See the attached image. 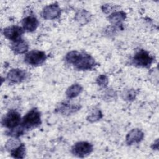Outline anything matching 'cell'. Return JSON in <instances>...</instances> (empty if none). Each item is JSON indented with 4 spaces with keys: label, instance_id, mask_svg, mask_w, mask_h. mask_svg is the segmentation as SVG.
Here are the masks:
<instances>
[{
    "label": "cell",
    "instance_id": "15",
    "mask_svg": "<svg viewBox=\"0 0 159 159\" xmlns=\"http://www.w3.org/2000/svg\"><path fill=\"white\" fill-rule=\"evenodd\" d=\"M83 88L79 84H73L70 86L66 91V95L68 98H73L78 96L82 91Z\"/></svg>",
    "mask_w": 159,
    "mask_h": 159
},
{
    "label": "cell",
    "instance_id": "1",
    "mask_svg": "<svg viewBox=\"0 0 159 159\" xmlns=\"http://www.w3.org/2000/svg\"><path fill=\"white\" fill-rule=\"evenodd\" d=\"M65 60L78 70H91L96 65L94 59L90 55L75 50L66 55Z\"/></svg>",
    "mask_w": 159,
    "mask_h": 159
},
{
    "label": "cell",
    "instance_id": "14",
    "mask_svg": "<svg viewBox=\"0 0 159 159\" xmlns=\"http://www.w3.org/2000/svg\"><path fill=\"white\" fill-rule=\"evenodd\" d=\"M126 17V14L123 11H117L114 12L110 14L107 19L112 24L119 25Z\"/></svg>",
    "mask_w": 159,
    "mask_h": 159
},
{
    "label": "cell",
    "instance_id": "22",
    "mask_svg": "<svg viewBox=\"0 0 159 159\" xmlns=\"http://www.w3.org/2000/svg\"><path fill=\"white\" fill-rule=\"evenodd\" d=\"M135 96H136V93H135V91L134 89H130V90L127 91L124 94L125 99H126L127 100H129V101L134 100L135 99Z\"/></svg>",
    "mask_w": 159,
    "mask_h": 159
},
{
    "label": "cell",
    "instance_id": "19",
    "mask_svg": "<svg viewBox=\"0 0 159 159\" xmlns=\"http://www.w3.org/2000/svg\"><path fill=\"white\" fill-rule=\"evenodd\" d=\"M102 117V112L100 110L97 109L94 111L91 114H90L87 117V120L90 122H94L100 120Z\"/></svg>",
    "mask_w": 159,
    "mask_h": 159
},
{
    "label": "cell",
    "instance_id": "20",
    "mask_svg": "<svg viewBox=\"0 0 159 159\" xmlns=\"http://www.w3.org/2000/svg\"><path fill=\"white\" fill-rule=\"evenodd\" d=\"M24 130L25 129L21 125L20 127L17 126L14 129H11V130L8 132V135L14 137H18L24 134Z\"/></svg>",
    "mask_w": 159,
    "mask_h": 159
},
{
    "label": "cell",
    "instance_id": "9",
    "mask_svg": "<svg viewBox=\"0 0 159 159\" xmlns=\"http://www.w3.org/2000/svg\"><path fill=\"white\" fill-rule=\"evenodd\" d=\"M7 79L14 83H20L27 78L26 72L19 68H13L7 74Z\"/></svg>",
    "mask_w": 159,
    "mask_h": 159
},
{
    "label": "cell",
    "instance_id": "17",
    "mask_svg": "<svg viewBox=\"0 0 159 159\" xmlns=\"http://www.w3.org/2000/svg\"><path fill=\"white\" fill-rule=\"evenodd\" d=\"M10 152L11 156L14 158H23L25 154V147L24 143H21Z\"/></svg>",
    "mask_w": 159,
    "mask_h": 159
},
{
    "label": "cell",
    "instance_id": "12",
    "mask_svg": "<svg viewBox=\"0 0 159 159\" xmlns=\"http://www.w3.org/2000/svg\"><path fill=\"white\" fill-rule=\"evenodd\" d=\"M11 48L15 54H22L25 53L28 50L29 45L25 40L20 39L18 41L12 42L11 43Z\"/></svg>",
    "mask_w": 159,
    "mask_h": 159
},
{
    "label": "cell",
    "instance_id": "4",
    "mask_svg": "<svg viewBox=\"0 0 159 159\" xmlns=\"http://www.w3.org/2000/svg\"><path fill=\"white\" fill-rule=\"evenodd\" d=\"M47 56L45 52L34 50L29 52L24 57V61L29 65L38 66L42 65L46 60Z\"/></svg>",
    "mask_w": 159,
    "mask_h": 159
},
{
    "label": "cell",
    "instance_id": "2",
    "mask_svg": "<svg viewBox=\"0 0 159 159\" xmlns=\"http://www.w3.org/2000/svg\"><path fill=\"white\" fill-rule=\"evenodd\" d=\"M41 124L40 112L36 108L30 110L23 117L21 126L24 129H30L37 127Z\"/></svg>",
    "mask_w": 159,
    "mask_h": 159
},
{
    "label": "cell",
    "instance_id": "8",
    "mask_svg": "<svg viewBox=\"0 0 159 159\" xmlns=\"http://www.w3.org/2000/svg\"><path fill=\"white\" fill-rule=\"evenodd\" d=\"M23 33V28L17 25H12L7 27L5 28L3 30L4 35L9 40H12V42L22 39L21 37Z\"/></svg>",
    "mask_w": 159,
    "mask_h": 159
},
{
    "label": "cell",
    "instance_id": "21",
    "mask_svg": "<svg viewBox=\"0 0 159 159\" xmlns=\"http://www.w3.org/2000/svg\"><path fill=\"white\" fill-rule=\"evenodd\" d=\"M96 82L99 86L101 87H106L108 83V79L106 75H101L98 77Z\"/></svg>",
    "mask_w": 159,
    "mask_h": 159
},
{
    "label": "cell",
    "instance_id": "13",
    "mask_svg": "<svg viewBox=\"0 0 159 159\" xmlns=\"http://www.w3.org/2000/svg\"><path fill=\"white\" fill-rule=\"evenodd\" d=\"M80 108L79 106L71 105L68 103L64 102L60 104L58 107L57 109V111L63 114H70L78 111Z\"/></svg>",
    "mask_w": 159,
    "mask_h": 159
},
{
    "label": "cell",
    "instance_id": "16",
    "mask_svg": "<svg viewBox=\"0 0 159 159\" xmlns=\"http://www.w3.org/2000/svg\"><path fill=\"white\" fill-rule=\"evenodd\" d=\"M75 20L79 23L84 24L87 23L90 19V15L89 12L85 10L78 11L75 15Z\"/></svg>",
    "mask_w": 159,
    "mask_h": 159
},
{
    "label": "cell",
    "instance_id": "11",
    "mask_svg": "<svg viewBox=\"0 0 159 159\" xmlns=\"http://www.w3.org/2000/svg\"><path fill=\"white\" fill-rule=\"evenodd\" d=\"M22 28L27 32H33L38 27L39 21L34 16H29L24 18L22 20Z\"/></svg>",
    "mask_w": 159,
    "mask_h": 159
},
{
    "label": "cell",
    "instance_id": "3",
    "mask_svg": "<svg viewBox=\"0 0 159 159\" xmlns=\"http://www.w3.org/2000/svg\"><path fill=\"white\" fill-rule=\"evenodd\" d=\"M132 63L139 67L148 68L153 61V58L148 52L140 50L136 52L132 59Z\"/></svg>",
    "mask_w": 159,
    "mask_h": 159
},
{
    "label": "cell",
    "instance_id": "18",
    "mask_svg": "<svg viewBox=\"0 0 159 159\" xmlns=\"http://www.w3.org/2000/svg\"><path fill=\"white\" fill-rule=\"evenodd\" d=\"M20 142L19 140L16 139H9L5 145V148L7 150L11 152L14 148H17L20 145Z\"/></svg>",
    "mask_w": 159,
    "mask_h": 159
},
{
    "label": "cell",
    "instance_id": "6",
    "mask_svg": "<svg viewBox=\"0 0 159 159\" xmlns=\"http://www.w3.org/2000/svg\"><path fill=\"white\" fill-rule=\"evenodd\" d=\"M21 120L20 114L16 111L8 112L2 119V125L9 129H14L20 124Z\"/></svg>",
    "mask_w": 159,
    "mask_h": 159
},
{
    "label": "cell",
    "instance_id": "10",
    "mask_svg": "<svg viewBox=\"0 0 159 159\" xmlns=\"http://www.w3.org/2000/svg\"><path fill=\"white\" fill-rule=\"evenodd\" d=\"M144 137L143 132L139 129H132L126 136V143L128 145L140 142Z\"/></svg>",
    "mask_w": 159,
    "mask_h": 159
},
{
    "label": "cell",
    "instance_id": "5",
    "mask_svg": "<svg viewBox=\"0 0 159 159\" xmlns=\"http://www.w3.org/2000/svg\"><path fill=\"white\" fill-rule=\"evenodd\" d=\"M93 150L91 143L87 142H79L76 143L71 148L72 153L80 158H84L89 155Z\"/></svg>",
    "mask_w": 159,
    "mask_h": 159
},
{
    "label": "cell",
    "instance_id": "7",
    "mask_svg": "<svg viewBox=\"0 0 159 159\" xmlns=\"http://www.w3.org/2000/svg\"><path fill=\"white\" fill-rule=\"evenodd\" d=\"M61 9L57 3H53L46 6L42 12V16L47 20L55 19L60 16Z\"/></svg>",
    "mask_w": 159,
    "mask_h": 159
},
{
    "label": "cell",
    "instance_id": "23",
    "mask_svg": "<svg viewBox=\"0 0 159 159\" xmlns=\"http://www.w3.org/2000/svg\"><path fill=\"white\" fill-rule=\"evenodd\" d=\"M158 139L156 140V143H154L153 144V146H152V148L154 150V149H155V150H157L158 148Z\"/></svg>",
    "mask_w": 159,
    "mask_h": 159
}]
</instances>
